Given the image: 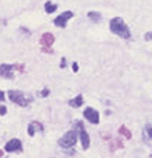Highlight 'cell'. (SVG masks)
I'll list each match as a JSON object with an SVG mask.
<instances>
[{
	"mask_svg": "<svg viewBox=\"0 0 152 158\" xmlns=\"http://www.w3.org/2000/svg\"><path fill=\"white\" fill-rule=\"evenodd\" d=\"M78 127H80V140H82L83 149H88V148H89V135L82 129V126H78Z\"/></svg>",
	"mask_w": 152,
	"mask_h": 158,
	"instance_id": "cell-8",
	"label": "cell"
},
{
	"mask_svg": "<svg viewBox=\"0 0 152 158\" xmlns=\"http://www.w3.org/2000/svg\"><path fill=\"white\" fill-rule=\"evenodd\" d=\"M12 69H14V64H2L0 66V74L6 78H11L12 77Z\"/></svg>",
	"mask_w": 152,
	"mask_h": 158,
	"instance_id": "cell-7",
	"label": "cell"
},
{
	"mask_svg": "<svg viewBox=\"0 0 152 158\" xmlns=\"http://www.w3.org/2000/svg\"><path fill=\"white\" fill-rule=\"evenodd\" d=\"M88 15H89V17H91L92 20H95V22H97V20L100 19V15H97V12H89Z\"/></svg>",
	"mask_w": 152,
	"mask_h": 158,
	"instance_id": "cell-14",
	"label": "cell"
},
{
	"mask_svg": "<svg viewBox=\"0 0 152 158\" xmlns=\"http://www.w3.org/2000/svg\"><path fill=\"white\" fill-rule=\"evenodd\" d=\"M82 103H83V97H82V95H78V97H75L74 100H71V103H69V105L72 106V107H78V106H82Z\"/></svg>",
	"mask_w": 152,
	"mask_h": 158,
	"instance_id": "cell-11",
	"label": "cell"
},
{
	"mask_svg": "<svg viewBox=\"0 0 152 158\" xmlns=\"http://www.w3.org/2000/svg\"><path fill=\"white\" fill-rule=\"evenodd\" d=\"M85 118H86V120H89L92 124H97V123H99V120H100L99 112H97L95 109H92V107L85 109Z\"/></svg>",
	"mask_w": 152,
	"mask_h": 158,
	"instance_id": "cell-4",
	"label": "cell"
},
{
	"mask_svg": "<svg viewBox=\"0 0 152 158\" xmlns=\"http://www.w3.org/2000/svg\"><path fill=\"white\" fill-rule=\"evenodd\" d=\"M77 132L75 131H69V132H66L60 140H58V144L61 146V148H71V146H74L75 143H77Z\"/></svg>",
	"mask_w": 152,
	"mask_h": 158,
	"instance_id": "cell-2",
	"label": "cell"
},
{
	"mask_svg": "<svg viewBox=\"0 0 152 158\" xmlns=\"http://www.w3.org/2000/svg\"><path fill=\"white\" fill-rule=\"evenodd\" d=\"M2 100H5V94L0 91V102H2Z\"/></svg>",
	"mask_w": 152,
	"mask_h": 158,
	"instance_id": "cell-16",
	"label": "cell"
},
{
	"mask_svg": "<svg viewBox=\"0 0 152 158\" xmlns=\"http://www.w3.org/2000/svg\"><path fill=\"white\" fill-rule=\"evenodd\" d=\"M37 129H40V131H42V124H39V123H31V124H29V127H28V134H29V135H34Z\"/></svg>",
	"mask_w": 152,
	"mask_h": 158,
	"instance_id": "cell-9",
	"label": "cell"
},
{
	"mask_svg": "<svg viewBox=\"0 0 152 158\" xmlns=\"http://www.w3.org/2000/svg\"><path fill=\"white\" fill-rule=\"evenodd\" d=\"M9 98H11L14 103H17V105H20V106H26L28 105V102H26L25 95H23L20 91H11V92H9Z\"/></svg>",
	"mask_w": 152,
	"mask_h": 158,
	"instance_id": "cell-3",
	"label": "cell"
},
{
	"mask_svg": "<svg viewBox=\"0 0 152 158\" xmlns=\"http://www.w3.org/2000/svg\"><path fill=\"white\" fill-rule=\"evenodd\" d=\"M48 94H49V91H48V89H45V91L42 92V95H48Z\"/></svg>",
	"mask_w": 152,
	"mask_h": 158,
	"instance_id": "cell-17",
	"label": "cell"
},
{
	"mask_svg": "<svg viewBox=\"0 0 152 158\" xmlns=\"http://www.w3.org/2000/svg\"><path fill=\"white\" fill-rule=\"evenodd\" d=\"M42 43L46 45V46L52 45V43H54V35H52V34H45L43 39H42Z\"/></svg>",
	"mask_w": 152,
	"mask_h": 158,
	"instance_id": "cell-10",
	"label": "cell"
},
{
	"mask_svg": "<svg viewBox=\"0 0 152 158\" xmlns=\"http://www.w3.org/2000/svg\"><path fill=\"white\" fill-rule=\"evenodd\" d=\"M71 17H72V12H71V11H66L65 14H61V15L55 17L54 23H55V26H58V28H63V26L66 25V22H68Z\"/></svg>",
	"mask_w": 152,
	"mask_h": 158,
	"instance_id": "cell-5",
	"label": "cell"
},
{
	"mask_svg": "<svg viewBox=\"0 0 152 158\" xmlns=\"http://www.w3.org/2000/svg\"><path fill=\"white\" fill-rule=\"evenodd\" d=\"M20 149H22V143H20V140H17V138L8 141L6 146H5V151H6V152H15V151H20Z\"/></svg>",
	"mask_w": 152,
	"mask_h": 158,
	"instance_id": "cell-6",
	"label": "cell"
},
{
	"mask_svg": "<svg viewBox=\"0 0 152 158\" xmlns=\"http://www.w3.org/2000/svg\"><path fill=\"white\" fill-rule=\"evenodd\" d=\"M0 114H2V115H3V114H6V107H5V106H3V107H0Z\"/></svg>",
	"mask_w": 152,
	"mask_h": 158,
	"instance_id": "cell-15",
	"label": "cell"
},
{
	"mask_svg": "<svg viewBox=\"0 0 152 158\" xmlns=\"http://www.w3.org/2000/svg\"><path fill=\"white\" fill-rule=\"evenodd\" d=\"M145 135H146V141L149 143V135H151V126H149V124H148L146 129H145Z\"/></svg>",
	"mask_w": 152,
	"mask_h": 158,
	"instance_id": "cell-13",
	"label": "cell"
},
{
	"mask_svg": "<svg viewBox=\"0 0 152 158\" xmlns=\"http://www.w3.org/2000/svg\"><path fill=\"white\" fill-rule=\"evenodd\" d=\"M45 9H46V12H54V11L57 9V5H54V3H51V2H46Z\"/></svg>",
	"mask_w": 152,
	"mask_h": 158,
	"instance_id": "cell-12",
	"label": "cell"
},
{
	"mask_svg": "<svg viewBox=\"0 0 152 158\" xmlns=\"http://www.w3.org/2000/svg\"><path fill=\"white\" fill-rule=\"evenodd\" d=\"M111 31H112L114 34L123 37V39H129V37H131V32H129L126 23H125L123 19H120V17H115V19L111 20Z\"/></svg>",
	"mask_w": 152,
	"mask_h": 158,
	"instance_id": "cell-1",
	"label": "cell"
}]
</instances>
